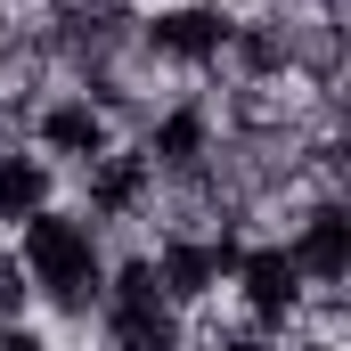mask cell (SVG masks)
<instances>
[{
    "label": "cell",
    "instance_id": "6da1fadb",
    "mask_svg": "<svg viewBox=\"0 0 351 351\" xmlns=\"http://www.w3.org/2000/svg\"><path fill=\"white\" fill-rule=\"evenodd\" d=\"M8 245H16V269L33 286V311H49L58 327L98 319V302H106V237H98V221H82L74 204H49L25 229H8Z\"/></svg>",
    "mask_w": 351,
    "mask_h": 351
},
{
    "label": "cell",
    "instance_id": "7a4b0ae2",
    "mask_svg": "<svg viewBox=\"0 0 351 351\" xmlns=\"http://www.w3.org/2000/svg\"><path fill=\"white\" fill-rule=\"evenodd\" d=\"M229 33H237L229 0H156L131 16V58L147 74H172V82H221Z\"/></svg>",
    "mask_w": 351,
    "mask_h": 351
},
{
    "label": "cell",
    "instance_id": "3957f363",
    "mask_svg": "<svg viewBox=\"0 0 351 351\" xmlns=\"http://www.w3.org/2000/svg\"><path fill=\"white\" fill-rule=\"evenodd\" d=\"M16 131H25V147H33V156H49L66 180L82 172V164H98V156L123 139V131H114V114H106L90 90H74V82H49L25 114H16Z\"/></svg>",
    "mask_w": 351,
    "mask_h": 351
},
{
    "label": "cell",
    "instance_id": "277c9868",
    "mask_svg": "<svg viewBox=\"0 0 351 351\" xmlns=\"http://www.w3.org/2000/svg\"><path fill=\"white\" fill-rule=\"evenodd\" d=\"M229 302H237V319L254 327V335H286V327H302V302H311V286H302V269L286 262V245L254 229L245 237V254L229 269Z\"/></svg>",
    "mask_w": 351,
    "mask_h": 351
},
{
    "label": "cell",
    "instance_id": "5b68a950",
    "mask_svg": "<svg viewBox=\"0 0 351 351\" xmlns=\"http://www.w3.org/2000/svg\"><path fill=\"white\" fill-rule=\"evenodd\" d=\"M49 204H66V172H58L49 156H33L25 139H8V147H0V237L25 229V221L49 213Z\"/></svg>",
    "mask_w": 351,
    "mask_h": 351
},
{
    "label": "cell",
    "instance_id": "8992f818",
    "mask_svg": "<svg viewBox=\"0 0 351 351\" xmlns=\"http://www.w3.org/2000/svg\"><path fill=\"white\" fill-rule=\"evenodd\" d=\"M8 319H33V286H25V269H16V245L0 237V327Z\"/></svg>",
    "mask_w": 351,
    "mask_h": 351
},
{
    "label": "cell",
    "instance_id": "52a82bcc",
    "mask_svg": "<svg viewBox=\"0 0 351 351\" xmlns=\"http://www.w3.org/2000/svg\"><path fill=\"white\" fill-rule=\"evenodd\" d=\"M0 351H58V335L33 327V319H8V327H0Z\"/></svg>",
    "mask_w": 351,
    "mask_h": 351
},
{
    "label": "cell",
    "instance_id": "ba28073f",
    "mask_svg": "<svg viewBox=\"0 0 351 351\" xmlns=\"http://www.w3.org/2000/svg\"><path fill=\"white\" fill-rule=\"evenodd\" d=\"M278 351H343V335H319V327H286Z\"/></svg>",
    "mask_w": 351,
    "mask_h": 351
}]
</instances>
